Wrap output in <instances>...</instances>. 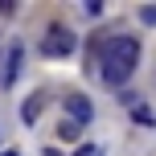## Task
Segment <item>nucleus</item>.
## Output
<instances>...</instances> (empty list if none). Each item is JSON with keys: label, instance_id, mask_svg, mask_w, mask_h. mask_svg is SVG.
Returning <instances> with one entry per match:
<instances>
[{"label": "nucleus", "instance_id": "nucleus-7", "mask_svg": "<svg viewBox=\"0 0 156 156\" xmlns=\"http://www.w3.org/2000/svg\"><path fill=\"white\" fill-rule=\"evenodd\" d=\"M74 156H103V152H99V148H94V144H82V148H78Z\"/></svg>", "mask_w": 156, "mask_h": 156}, {"label": "nucleus", "instance_id": "nucleus-1", "mask_svg": "<svg viewBox=\"0 0 156 156\" xmlns=\"http://www.w3.org/2000/svg\"><path fill=\"white\" fill-rule=\"evenodd\" d=\"M140 62V41L136 37H107L99 45V78L107 86H123Z\"/></svg>", "mask_w": 156, "mask_h": 156}, {"label": "nucleus", "instance_id": "nucleus-3", "mask_svg": "<svg viewBox=\"0 0 156 156\" xmlns=\"http://www.w3.org/2000/svg\"><path fill=\"white\" fill-rule=\"evenodd\" d=\"M66 115L74 119V123H90L94 119V107H90V99H86V94H66Z\"/></svg>", "mask_w": 156, "mask_h": 156}, {"label": "nucleus", "instance_id": "nucleus-4", "mask_svg": "<svg viewBox=\"0 0 156 156\" xmlns=\"http://www.w3.org/2000/svg\"><path fill=\"white\" fill-rule=\"evenodd\" d=\"M41 107H45V94H29V99L21 103V119H25V123H37Z\"/></svg>", "mask_w": 156, "mask_h": 156}, {"label": "nucleus", "instance_id": "nucleus-9", "mask_svg": "<svg viewBox=\"0 0 156 156\" xmlns=\"http://www.w3.org/2000/svg\"><path fill=\"white\" fill-rule=\"evenodd\" d=\"M41 156H62V152H58V148H45V152H41Z\"/></svg>", "mask_w": 156, "mask_h": 156}, {"label": "nucleus", "instance_id": "nucleus-6", "mask_svg": "<svg viewBox=\"0 0 156 156\" xmlns=\"http://www.w3.org/2000/svg\"><path fill=\"white\" fill-rule=\"evenodd\" d=\"M78 132H82V123H74V119L58 123V136H62V140H78Z\"/></svg>", "mask_w": 156, "mask_h": 156}, {"label": "nucleus", "instance_id": "nucleus-5", "mask_svg": "<svg viewBox=\"0 0 156 156\" xmlns=\"http://www.w3.org/2000/svg\"><path fill=\"white\" fill-rule=\"evenodd\" d=\"M21 58H25V49H21V45H12V49H8V66H4V82H16V74H21Z\"/></svg>", "mask_w": 156, "mask_h": 156}, {"label": "nucleus", "instance_id": "nucleus-10", "mask_svg": "<svg viewBox=\"0 0 156 156\" xmlns=\"http://www.w3.org/2000/svg\"><path fill=\"white\" fill-rule=\"evenodd\" d=\"M0 156H16V152H12V148H8V152H0Z\"/></svg>", "mask_w": 156, "mask_h": 156}, {"label": "nucleus", "instance_id": "nucleus-8", "mask_svg": "<svg viewBox=\"0 0 156 156\" xmlns=\"http://www.w3.org/2000/svg\"><path fill=\"white\" fill-rule=\"evenodd\" d=\"M140 16H144V21H148V25H156V8H144Z\"/></svg>", "mask_w": 156, "mask_h": 156}, {"label": "nucleus", "instance_id": "nucleus-2", "mask_svg": "<svg viewBox=\"0 0 156 156\" xmlns=\"http://www.w3.org/2000/svg\"><path fill=\"white\" fill-rule=\"evenodd\" d=\"M74 45H78V37L66 25H49L45 37H41V54L45 58H66V54H74Z\"/></svg>", "mask_w": 156, "mask_h": 156}]
</instances>
